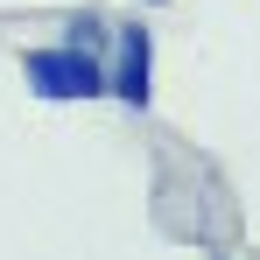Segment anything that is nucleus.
<instances>
[{
  "mask_svg": "<svg viewBox=\"0 0 260 260\" xmlns=\"http://www.w3.org/2000/svg\"><path fill=\"white\" fill-rule=\"evenodd\" d=\"M63 43L71 49H91V56H106V49H113V21H106V14H71V21H63Z\"/></svg>",
  "mask_w": 260,
  "mask_h": 260,
  "instance_id": "nucleus-3",
  "label": "nucleus"
},
{
  "mask_svg": "<svg viewBox=\"0 0 260 260\" xmlns=\"http://www.w3.org/2000/svg\"><path fill=\"white\" fill-rule=\"evenodd\" d=\"M148 7H162V0H148Z\"/></svg>",
  "mask_w": 260,
  "mask_h": 260,
  "instance_id": "nucleus-4",
  "label": "nucleus"
},
{
  "mask_svg": "<svg viewBox=\"0 0 260 260\" xmlns=\"http://www.w3.org/2000/svg\"><path fill=\"white\" fill-rule=\"evenodd\" d=\"M106 99L120 106H148L155 99V28L134 14V21H113V56H106Z\"/></svg>",
  "mask_w": 260,
  "mask_h": 260,
  "instance_id": "nucleus-2",
  "label": "nucleus"
},
{
  "mask_svg": "<svg viewBox=\"0 0 260 260\" xmlns=\"http://www.w3.org/2000/svg\"><path fill=\"white\" fill-rule=\"evenodd\" d=\"M21 78L49 106H78V99H106V56L71 49V43H43L21 56Z\"/></svg>",
  "mask_w": 260,
  "mask_h": 260,
  "instance_id": "nucleus-1",
  "label": "nucleus"
}]
</instances>
